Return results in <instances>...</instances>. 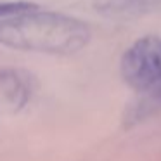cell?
Returning a JSON list of instances; mask_svg holds the SVG:
<instances>
[{"label": "cell", "mask_w": 161, "mask_h": 161, "mask_svg": "<svg viewBox=\"0 0 161 161\" xmlns=\"http://www.w3.org/2000/svg\"><path fill=\"white\" fill-rule=\"evenodd\" d=\"M95 7L111 18H132L146 11V0H95Z\"/></svg>", "instance_id": "obj_5"}, {"label": "cell", "mask_w": 161, "mask_h": 161, "mask_svg": "<svg viewBox=\"0 0 161 161\" xmlns=\"http://www.w3.org/2000/svg\"><path fill=\"white\" fill-rule=\"evenodd\" d=\"M31 87L28 76L14 69H0V97L11 109H19L28 102Z\"/></svg>", "instance_id": "obj_3"}, {"label": "cell", "mask_w": 161, "mask_h": 161, "mask_svg": "<svg viewBox=\"0 0 161 161\" xmlns=\"http://www.w3.org/2000/svg\"><path fill=\"white\" fill-rule=\"evenodd\" d=\"M121 76L128 87L144 92L161 81V38L144 36L137 40L121 59Z\"/></svg>", "instance_id": "obj_2"}, {"label": "cell", "mask_w": 161, "mask_h": 161, "mask_svg": "<svg viewBox=\"0 0 161 161\" xmlns=\"http://www.w3.org/2000/svg\"><path fill=\"white\" fill-rule=\"evenodd\" d=\"M35 9H38V5L33 4V2H25V0L4 2V4H0V19H7V18H12V16L23 14V12L35 11Z\"/></svg>", "instance_id": "obj_6"}, {"label": "cell", "mask_w": 161, "mask_h": 161, "mask_svg": "<svg viewBox=\"0 0 161 161\" xmlns=\"http://www.w3.org/2000/svg\"><path fill=\"white\" fill-rule=\"evenodd\" d=\"M139 97L133 102L126 111V123L128 125H135L139 121L151 118L153 114H156L158 111H161V81L156 83L154 87L147 88L144 92H139Z\"/></svg>", "instance_id": "obj_4"}, {"label": "cell", "mask_w": 161, "mask_h": 161, "mask_svg": "<svg viewBox=\"0 0 161 161\" xmlns=\"http://www.w3.org/2000/svg\"><path fill=\"white\" fill-rule=\"evenodd\" d=\"M90 30L80 19L47 11H28L0 21V43L21 50L73 54L88 43Z\"/></svg>", "instance_id": "obj_1"}]
</instances>
